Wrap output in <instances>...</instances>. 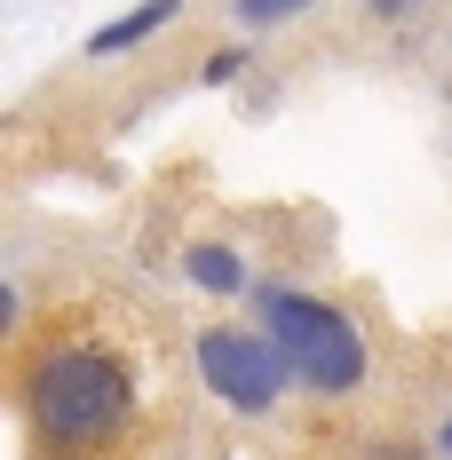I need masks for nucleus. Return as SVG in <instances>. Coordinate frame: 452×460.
Here are the masks:
<instances>
[{"label": "nucleus", "mask_w": 452, "mask_h": 460, "mask_svg": "<svg viewBox=\"0 0 452 460\" xmlns=\"http://www.w3.org/2000/svg\"><path fill=\"white\" fill-rule=\"evenodd\" d=\"M262 318H270V341H278V358H286L294 381L333 389V397L365 381V349H358V333H350L341 310H325L310 294H262Z\"/></svg>", "instance_id": "obj_1"}, {"label": "nucleus", "mask_w": 452, "mask_h": 460, "mask_svg": "<svg viewBox=\"0 0 452 460\" xmlns=\"http://www.w3.org/2000/svg\"><path fill=\"white\" fill-rule=\"evenodd\" d=\"M32 413H40L48 437H103L128 413V373L95 349H56L32 373Z\"/></svg>", "instance_id": "obj_2"}, {"label": "nucleus", "mask_w": 452, "mask_h": 460, "mask_svg": "<svg viewBox=\"0 0 452 460\" xmlns=\"http://www.w3.org/2000/svg\"><path fill=\"white\" fill-rule=\"evenodd\" d=\"M191 278H199V286H215V294H230V286H238L230 246H191Z\"/></svg>", "instance_id": "obj_5"}, {"label": "nucleus", "mask_w": 452, "mask_h": 460, "mask_svg": "<svg viewBox=\"0 0 452 460\" xmlns=\"http://www.w3.org/2000/svg\"><path fill=\"white\" fill-rule=\"evenodd\" d=\"M445 453H452V420H445Z\"/></svg>", "instance_id": "obj_7"}, {"label": "nucleus", "mask_w": 452, "mask_h": 460, "mask_svg": "<svg viewBox=\"0 0 452 460\" xmlns=\"http://www.w3.org/2000/svg\"><path fill=\"white\" fill-rule=\"evenodd\" d=\"M294 8H302V0H238L246 24H278V16H294Z\"/></svg>", "instance_id": "obj_6"}, {"label": "nucleus", "mask_w": 452, "mask_h": 460, "mask_svg": "<svg viewBox=\"0 0 452 460\" xmlns=\"http://www.w3.org/2000/svg\"><path fill=\"white\" fill-rule=\"evenodd\" d=\"M199 373L215 381V397L238 405V413H262V405H278V389H286L278 341H254V333H238V325H215V333L199 341Z\"/></svg>", "instance_id": "obj_3"}, {"label": "nucleus", "mask_w": 452, "mask_h": 460, "mask_svg": "<svg viewBox=\"0 0 452 460\" xmlns=\"http://www.w3.org/2000/svg\"><path fill=\"white\" fill-rule=\"evenodd\" d=\"M167 16H175V0H151V8H136V16L103 24V32H95V56H111V48H128V40H143V32H159Z\"/></svg>", "instance_id": "obj_4"}]
</instances>
